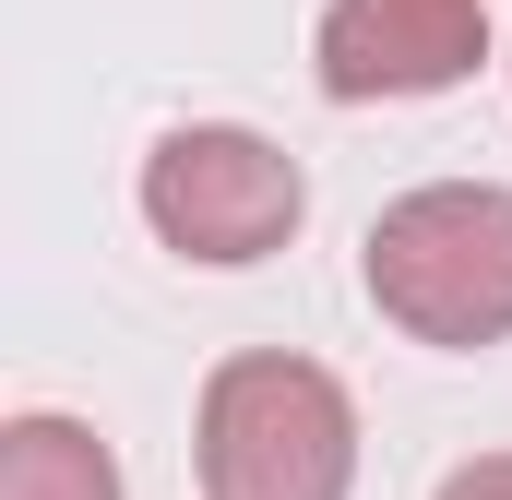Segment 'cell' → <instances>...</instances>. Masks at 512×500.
Segmentation results:
<instances>
[{
  "mask_svg": "<svg viewBox=\"0 0 512 500\" xmlns=\"http://www.w3.org/2000/svg\"><path fill=\"white\" fill-rule=\"evenodd\" d=\"M370 274V310L417 346H512V191L501 179H429L382 203V227L358 250Z\"/></svg>",
  "mask_w": 512,
  "mask_h": 500,
  "instance_id": "obj_1",
  "label": "cell"
},
{
  "mask_svg": "<svg viewBox=\"0 0 512 500\" xmlns=\"http://www.w3.org/2000/svg\"><path fill=\"white\" fill-rule=\"evenodd\" d=\"M203 489L215 500H346L358 489V405L322 358L251 346L203 381Z\"/></svg>",
  "mask_w": 512,
  "mask_h": 500,
  "instance_id": "obj_2",
  "label": "cell"
},
{
  "mask_svg": "<svg viewBox=\"0 0 512 500\" xmlns=\"http://www.w3.org/2000/svg\"><path fill=\"white\" fill-rule=\"evenodd\" d=\"M298 215H310L298 155L239 131V120H179V131H155V155H143V227L179 262H215V274L274 262L298 239Z\"/></svg>",
  "mask_w": 512,
  "mask_h": 500,
  "instance_id": "obj_3",
  "label": "cell"
},
{
  "mask_svg": "<svg viewBox=\"0 0 512 500\" xmlns=\"http://www.w3.org/2000/svg\"><path fill=\"white\" fill-rule=\"evenodd\" d=\"M489 60V0H322L310 72L334 108H393V96H453Z\"/></svg>",
  "mask_w": 512,
  "mask_h": 500,
  "instance_id": "obj_4",
  "label": "cell"
},
{
  "mask_svg": "<svg viewBox=\"0 0 512 500\" xmlns=\"http://www.w3.org/2000/svg\"><path fill=\"white\" fill-rule=\"evenodd\" d=\"M0 500H120V453L84 417H12L0 429Z\"/></svg>",
  "mask_w": 512,
  "mask_h": 500,
  "instance_id": "obj_5",
  "label": "cell"
},
{
  "mask_svg": "<svg viewBox=\"0 0 512 500\" xmlns=\"http://www.w3.org/2000/svg\"><path fill=\"white\" fill-rule=\"evenodd\" d=\"M429 500H512V453H477V465H453Z\"/></svg>",
  "mask_w": 512,
  "mask_h": 500,
  "instance_id": "obj_6",
  "label": "cell"
}]
</instances>
